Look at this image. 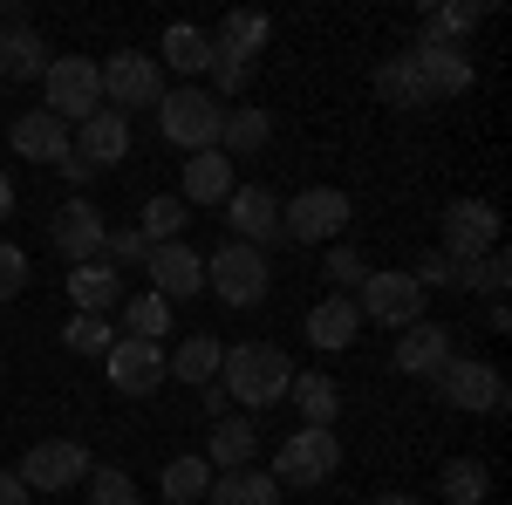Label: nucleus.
<instances>
[{
    "instance_id": "f257e3e1",
    "label": "nucleus",
    "mask_w": 512,
    "mask_h": 505,
    "mask_svg": "<svg viewBox=\"0 0 512 505\" xmlns=\"http://www.w3.org/2000/svg\"><path fill=\"white\" fill-rule=\"evenodd\" d=\"M219 383H226V396L246 403V410H274V403H287L294 362H287L274 342H239V349L219 355Z\"/></svg>"
},
{
    "instance_id": "f03ea898",
    "label": "nucleus",
    "mask_w": 512,
    "mask_h": 505,
    "mask_svg": "<svg viewBox=\"0 0 512 505\" xmlns=\"http://www.w3.org/2000/svg\"><path fill=\"white\" fill-rule=\"evenodd\" d=\"M158 123H164V137H171V144H178L185 157L219 151V123H226V103H219L205 82H185V89H164Z\"/></svg>"
},
{
    "instance_id": "7ed1b4c3",
    "label": "nucleus",
    "mask_w": 512,
    "mask_h": 505,
    "mask_svg": "<svg viewBox=\"0 0 512 505\" xmlns=\"http://www.w3.org/2000/svg\"><path fill=\"white\" fill-rule=\"evenodd\" d=\"M342 471V437L335 430H315V424H301L294 437H280V451H274V478L280 492H308V485H328Z\"/></svg>"
},
{
    "instance_id": "20e7f679",
    "label": "nucleus",
    "mask_w": 512,
    "mask_h": 505,
    "mask_svg": "<svg viewBox=\"0 0 512 505\" xmlns=\"http://www.w3.org/2000/svg\"><path fill=\"white\" fill-rule=\"evenodd\" d=\"M41 96H48V117L55 123H89L103 110V69L89 62V55H55L48 69H41Z\"/></svg>"
},
{
    "instance_id": "39448f33",
    "label": "nucleus",
    "mask_w": 512,
    "mask_h": 505,
    "mask_svg": "<svg viewBox=\"0 0 512 505\" xmlns=\"http://www.w3.org/2000/svg\"><path fill=\"white\" fill-rule=\"evenodd\" d=\"M205 287H212L226 308H260V301H267V287H274V267H267V253H260V246L226 239V246L205 260Z\"/></svg>"
},
{
    "instance_id": "423d86ee",
    "label": "nucleus",
    "mask_w": 512,
    "mask_h": 505,
    "mask_svg": "<svg viewBox=\"0 0 512 505\" xmlns=\"http://www.w3.org/2000/svg\"><path fill=\"white\" fill-rule=\"evenodd\" d=\"M403 69L417 103H444V96H465L472 89V48H451V41H410L403 48Z\"/></svg>"
},
{
    "instance_id": "0eeeda50",
    "label": "nucleus",
    "mask_w": 512,
    "mask_h": 505,
    "mask_svg": "<svg viewBox=\"0 0 512 505\" xmlns=\"http://www.w3.org/2000/svg\"><path fill=\"white\" fill-rule=\"evenodd\" d=\"M349 219H355V205L342 185H308L294 205H280V233L301 239V246H335L349 233Z\"/></svg>"
},
{
    "instance_id": "6e6552de",
    "label": "nucleus",
    "mask_w": 512,
    "mask_h": 505,
    "mask_svg": "<svg viewBox=\"0 0 512 505\" xmlns=\"http://www.w3.org/2000/svg\"><path fill=\"white\" fill-rule=\"evenodd\" d=\"M431 383L451 410H472V417H499V410H506V376H499L492 362H478V355H451Z\"/></svg>"
},
{
    "instance_id": "1a4fd4ad",
    "label": "nucleus",
    "mask_w": 512,
    "mask_h": 505,
    "mask_svg": "<svg viewBox=\"0 0 512 505\" xmlns=\"http://www.w3.org/2000/svg\"><path fill=\"white\" fill-rule=\"evenodd\" d=\"M96 69H103V96L117 103V117H123V110H158V103H164L158 55H144V48H117V55L96 62Z\"/></svg>"
},
{
    "instance_id": "9d476101",
    "label": "nucleus",
    "mask_w": 512,
    "mask_h": 505,
    "mask_svg": "<svg viewBox=\"0 0 512 505\" xmlns=\"http://www.w3.org/2000/svg\"><path fill=\"white\" fill-rule=\"evenodd\" d=\"M499 246V205L492 198H458L451 212H444V260L451 267H472L478 253H492Z\"/></svg>"
},
{
    "instance_id": "9b49d317",
    "label": "nucleus",
    "mask_w": 512,
    "mask_h": 505,
    "mask_svg": "<svg viewBox=\"0 0 512 505\" xmlns=\"http://www.w3.org/2000/svg\"><path fill=\"white\" fill-rule=\"evenodd\" d=\"M14 478L28 492H69V485L89 478V451H82L76 437H41V444H28V458H21Z\"/></svg>"
},
{
    "instance_id": "f8f14e48",
    "label": "nucleus",
    "mask_w": 512,
    "mask_h": 505,
    "mask_svg": "<svg viewBox=\"0 0 512 505\" xmlns=\"http://www.w3.org/2000/svg\"><path fill=\"white\" fill-rule=\"evenodd\" d=\"M424 301H431V294H424L410 273H369V280H362V308L355 314H369V321H383V328L403 335V328L424 321Z\"/></svg>"
},
{
    "instance_id": "ddd939ff",
    "label": "nucleus",
    "mask_w": 512,
    "mask_h": 505,
    "mask_svg": "<svg viewBox=\"0 0 512 505\" xmlns=\"http://www.w3.org/2000/svg\"><path fill=\"white\" fill-rule=\"evenodd\" d=\"M103 369H110V383L123 396H158L171 383V369H164V342H137V335H117L110 355H103Z\"/></svg>"
},
{
    "instance_id": "4468645a",
    "label": "nucleus",
    "mask_w": 512,
    "mask_h": 505,
    "mask_svg": "<svg viewBox=\"0 0 512 505\" xmlns=\"http://www.w3.org/2000/svg\"><path fill=\"white\" fill-rule=\"evenodd\" d=\"M48 239H55V253H62L69 267H89V260H103V239H110V226H103V212H96L89 198H69V205L55 212Z\"/></svg>"
},
{
    "instance_id": "2eb2a0df",
    "label": "nucleus",
    "mask_w": 512,
    "mask_h": 505,
    "mask_svg": "<svg viewBox=\"0 0 512 505\" xmlns=\"http://www.w3.org/2000/svg\"><path fill=\"white\" fill-rule=\"evenodd\" d=\"M226 226H233V239L239 246H274V239H287L280 233V198L267 192V185H233V198H226Z\"/></svg>"
},
{
    "instance_id": "dca6fc26",
    "label": "nucleus",
    "mask_w": 512,
    "mask_h": 505,
    "mask_svg": "<svg viewBox=\"0 0 512 505\" xmlns=\"http://www.w3.org/2000/svg\"><path fill=\"white\" fill-rule=\"evenodd\" d=\"M144 280H151V294H164V301H192L198 287H205V260H198L185 239H171V246H151L144 253Z\"/></svg>"
},
{
    "instance_id": "f3484780",
    "label": "nucleus",
    "mask_w": 512,
    "mask_h": 505,
    "mask_svg": "<svg viewBox=\"0 0 512 505\" xmlns=\"http://www.w3.org/2000/svg\"><path fill=\"white\" fill-rule=\"evenodd\" d=\"M7 144H14L21 157H35V164H55V171H62V164L76 157V130H69V123H55L48 110H28V117H14Z\"/></svg>"
},
{
    "instance_id": "a211bd4d",
    "label": "nucleus",
    "mask_w": 512,
    "mask_h": 505,
    "mask_svg": "<svg viewBox=\"0 0 512 505\" xmlns=\"http://www.w3.org/2000/svg\"><path fill=\"white\" fill-rule=\"evenodd\" d=\"M130 157V117L117 110H96L89 123H76V164L82 171H110Z\"/></svg>"
},
{
    "instance_id": "6ab92c4d",
    "label": "nucleus",
    "mask_w": 512,
    "mask_h": 505,
    "mask_svg": "<svg viewBox=\"0 0 512 505\" xmlns=\"http://www.w3.org/2000/svg\"><path fill=\"white\" fill-rule=\"evenodd\" d=\"M451 355H458V349H451V328H437V321H417V328L396 335V369L417 376V383H431Z\"/></svg>"
},
{
    "instance_id": "aec40b11",
    "label": "nucleus",
    "mask_w": 512,
    "mask_h": 505,
    "mask_svg": "<svg viewBox=\"0 0 512 505\" xmlns=\"http://www.w3.org/2000/svg\"><path fill=\"white\" fill-rule=\"evenodd\" d=\"M41 69H48V48H41V35L7 7V28H0V82H35Z\"/></svg>"
},
{
    "instance_id": "412c9836",
    "label": "nucleus",
    "mask_w": 512,
    "mask_h": 505,
    "mask_svg": "<svg viewBox=\"0 0 512 505\" xmlns=\"http://www.w3.org/2000/svg\"><path fill=\"white\" fill-rule=\"evenodd\" d=\"M158 62H164V69H178L185 82H198L205 69H212V35L192 28V21H171L164 41H158Z\"/></svg>"
},
{
    "instance_id": "4be33fe9",
    "label": "nucleus",
    "mask_w": 512,
    "mask_h": 505,
    "mask_svg": "<svg viewBox=\"0 0 512 505\" xmlns=\"http://www.w3.org/2000/svg\"><path fill=\"white\" fill-rule=\"evenodd\" d=\"M233 185H239L233 157H226V151H198L192 164H185V192H178V198H185V205H226Z\"/></svg>"
},
{
    "instance_id": "5701e85b",
    "label": "nucleus",
    "mask_w": 512,
    "mask_h": 505,
    "mask_svg": "<svg viewBox=\"0 0 512 505\" xmlns=\"http://www.w3.org/2000/svg\"><path fill=\"white\" fill-rule=\"evenodd\" d=\"M355 335H362V314H355L349 294H328V301L308 308V342L315 349H349Z\"/></svg>"
},
{
    "instance_id": "b1692460",
    "label": "nucleus",
    "mask_w": 512,
    "mask_h": 505,
    "mask_svg": "<svg viewBox=\"0 0 512 505\" xmlns=\"http://www.w3.org/2000/svg\"><path fill=\"white\" fill-rule=\"evenodd\" d=\"M69 301H76V314H110V308H123V273L103 267V260H89V267L69 273Z\"/></svg>"
},
{
    "instance_id": "393cba45",
    "label": "nucleus",
    "mask_w": 512,
    "mask_h": 505,
    "mask_svg": "<svg viewBox=\"0 0 512 505\" xmlns=\"http://www.w3.org/2000/svg\"><path fill=\"white\" fill-rule=\"evenodd\" d=\"M287 403L301 410V424H315V430H335V417H342V389H335V376H294L287 383Z\"/></svg>"
},
{
    "instance_id": "a878e982",
    "label": "nucleus",
    "mask_w": 512,
    "mask_h": 505,
    "mask_svg": "<svg viewBox=\"0 0 512 505\" xmlns=\"http://www.w3.org/2000/svg\"><path fill=\"white\" fill-rule=\"evenodd\" d=\"M267 35H274V21H267L260 7H233V14L219 21L212 48H219V55H239V62H253V55L267 48Z\"/></svg>"
},
{
    "instance_id": "bb28decb",
    "label": "nucleus",
    "mask_w": 512,
    "mask_h": 505,
    "mask_svg": "<svg viewBox=\"0 0 512 505\" xmlns=\"http://www.w3.org/2000/svg\"><path fill=\"white\" fill-rule=\"evenodd\" d=\"M267 137H274L267 110H253V103H226V123H219V151H226V157L267 151Z\"/></svg>"
},
{
    "instance_id": "cd10ccee",
    "label": "nucleus",
    "mask_w": 512,
    "mask_h": 505,
    "mask_svg": "<svg viewBox=\"0 0 512 505\" xmlns=\"http://www.w3.org/2000/svg\"><path fill=\"white\" fill-rule=\"evenodd\" d=\"M253 417H219L212 424V444H205V465L212 471H246L253 465Z\"/></svg>"
},
{
    "instance_id": "c85d7f7f",
    "label": "nucleus",
    "mask_w": 512,
    "mask_h": 505,
    "mask_svg": "<svg viewBox=\"0 0 512 505\" xmlns=\"http://www.w3.org/2000/svg\"><path fill=\"white\" fill-rule=\"evenodd\" d=\"M205 505H280V485L267 478V471H212V492H205Z\"/></svg>"
},
{
    "instance_id": "c756f323",
    "label": "nucleus",
    "mask_w": 512,
    "mask_h": 505,
    "mask_svg": "<svg viewBox=\"0 0 512 505\" xmlns=\"http://www.w3.org/2000/svg\"><path fill=\"white\" fill-rule=\"evenodd\" d=\"M219 342H212V335H185V342H178V349L164 355V369H171V376H178V383H219Z\"/></svg>"
},
{
    "instance_id": "7c9ffc66",
    "label": "nucleus",
    "mask_w": 512,
    "mask_h": 505,
    "mask_svg": "<svg viewBox=\"0 0 512 505\" xmlns=\"http://www.w3.org/2000/svg\"><path fill=\"white\" fill-rule=\"evenodd\" d=\"M185 219H192V205L178 192H158V198H144V219H137V239L144 246H171V239L185 233Z\"/></svg>"
},
{
    "instance_id": "2f4dec72",
    "label": "nucleus",
    "mask_w": 512,
    "mask_h": 505,
    "mask_svg": "<svg viewBox=\"0 0 512 505\" xmlns=\"http://www.w3.org/2000/svg\"><path fill=\"white\" fill-rule=\"evenodd\" d=\"M158 492H164L171 505H198L205 492H212V465H205L198 451H185V458H171V465H164Z\"/></svg>"
},
{
    "instance_id": "473e14b6",
    "label": "nucleus",
    "mask_w": 512,
    "mask_h": 505,
    "mask_svg": "<svg viewBox=\"0 0 512 505\" xmlns=\"http://www.w3.org/2000/svg\"><path fill=\"white\" fill-rule=\"evenodd\" d=\"M478 21H485L478 0H451V7H431V14H424L417 41H451V48H465V35H472Z\"/></svg>"
},
{
    "instance_id": "72a5a7b5",
    "label": "nucleus",
    "mask_w": 512,
    "mask_h": 505,
    "mask_svg": "<svg viewBox=\"0 0 512 505\" xmlns=\"http://www.w3.org/2000/svg\"><path fill=\"white\" fill-rule=\"evenodd\" d=\"M437 492L451 505H485L492 499V471L478 465V458H451V465L437 471Z\"/></svg>"
},
{
    "instance_id": "f704fd0d",
    "label": "nucleus",
    "mask_w": 512,
    "mask_h": 505,
    "mask_svg": "<svg viewBox=\"0 0 512 505\" xmlns=\"http://www.w3.org/2000/svg\"><path fill=\"white\" fill-rule=\"evenodd\" d=\"M164 328H171V301L164 294H123V335H137V342H164Z\"/></svg>"
},
{
    "instance_id": "c9c22d12",
    "label": "nucleus",
    "mask_w": 512,
    "mask_h": 505,
    "mask_svg": "<svg viewBox=\"0 0 512 505\" xmlns=\"http://www.w3.org/2000/svg\"><path fill=\"white\" fill-rule=\"evenodd\" d=\"M458 287H465V294H485V301H506V287H512L506 246H492V253H478L472 267H458Z\"/></svg>"
},
{
    "instance_id": "e433bc0d",
    "label": "nucleus",
    "mask_w": 512,
    "mask_h": 505,
    "mask_svg": "<svg viewBox=\"0 0 512 505\" xmlns=\"http://www.w3.org/2000/svg\"><path fill=\"white\" fill-rule=\"evenodd\" d=\"M110 321L103 314H69V328H62V349H76V355H110Z\"/></svg>"
},
{
    "instance_id": "4c0bfd02",
    "label": "nucleus",
    "mask_w": 512,
    "mask_h": 505,
    "mask_svg": "<svg viewBox=\"0 0 512 505\" xmlns=\"http://www.w3.org/2000/svg\"><path fill=\"white\" fill-rule=\"evenodd\" d=\"M321 280L349 294V287H362V280H369V267H362V253H355V246H342V239H335V246H328V260H321Z\"/></svg>"
},
{
    "instance_id": "58836bf2",
    "label": "nucleus",
    "mask_w": 512,
    "mask_h": 505,
    "mask_svg": "<svg viewBox=\"0 0 512 505\" xmlns=\"http://www.w3.org/2000/svg\"><path fill=\"white\" fill-rule=\"evenodd\" d=\"M89 505H137V485H130V471L96 465V471H89Z\"/></svg>"
},
{
    "instance_id": "ea45409f",
    "label": "nucleus",
    "mask_w": 512,
    "mask_h": 505,
    "mask_svg": "<svg viewBox=\"0 0 512 505\" xmlns=\"http://www.w3.org/2000/svg\"><path fill=\"white\" fill-rule=\"evenodd\" d=\"M205 76H212V96H219V103H233L239 89L253 82V62H239V55H219V48H212V69H205Z\"/></svg>"
},
{
    "instance_id": "a19ab883",
    "label": "nucleus",
    "mask_w": 512,
    "mask_h": 505,
    "mask_svg": "<svg viewBox=\"0 0 512 505\" xmlns=\"http://www.w3.org/2000/svg\"><path fill=\"white\" fill-rule=\"evenodd\" d=\"M376 96H383V103H396V110H424V103H417V89H410V69H403V55H390V62L376 69Z\"/></svg>"
},
{
    "instance_id": "79ce46f5",
    "label": "nucleus",
    "mask_w": 512,
    "mask_h": 505,
    "mask_svg": "<svg viewBox=\"0 0 512 505\" xmlns=\"http://www.w3.org/2000/svg\"><path fill=\"white\" fill-rule=\"evenodd\" d=\"M21 287H28V253H21L14 239H0V308H7Z\"/></svg>"
},
{
    "instance_id": "37998d69",
    "label": "nucleus",
    "mask_w": 512,
    "mask_h": 505,
    "mask_svg": "<svg viewBox=\"0 0 512 505\" xmlns=\"http://www.w3.org/2000/svg\"><path fill=\"white\" fill-rule=\"evenodd\" d=\"M144 253H151V246H144V239H137V226H123V233H110L103 239V267H137V260H144Z\"/></svg>"
},
{
    "instance_id": "c03bdc74",
    "label": "nucleus",
    "mask_w": 512,
    "mask_h": 505,
    "mask_svg": "<svg viewBox=\"0 0 512 505\" xmlns=\"http://www.w3.org/2000/svg\"><path fill=\"white\" fill-rule=\"evenodd\" d=\"M410 280H417V287H424V294H437V287H458V267H451V260H444V253H424V260H417V267H410Z\"/></svg>"
},
{
    "instance_id": "a18cd8bd",
    "label": "nucleus",
    "mask_w": 512,
    "mask_h": 505,
    "mask_svg": "<svg viewBox=\"0 0 512 505\" xmlns=\"http://www.w3.org/2000/svg\"><path fill=\"white\" fill-rule=\"evenodd\" d=\"M198 403H205V417L219 424V417H233V396H226V383H198Z\"/></svg>"
},
{
    "instance_id": "49530a36",
    "label": "nucleus",
    "mask_w": 512,
    "mask_h": 505,
    "mask_svg": "<svg viewBox=\"0 0 512 505\" xmlns=\"http://www.w3.org/2000/svg\"><path fill=\"white\" fill-rule=\"evenodd\" d=\"M0 505H28V485L14 471H0Z\"/></svg>"
},
{
    "instance_id": "de8ad7c7",
    "label": "nucleus",
    "mask_w": 512,
    "mask_h": 505,
    "mask_svg": "<svg viewBox=\"0 0 512 505\" xmlns=\"http://www.w3.org/2000/svg\"><path fill=\"white\" fill-rule=\"evenodd\" d=\"M7 212H14V178L0 171V219H7Z\"/></svg>"
},
{
    "instance_id": "09e8293b",
    "label": "nucleus",
    "mask_w": 512,
    "mask_h": 505,
    "mask_svg": "<svg viewBox=\"0 0 512 505\" xmlns=\"http://www.w3.org/2000/svg\"><path fill=\"white\" fill-rule=\"evenodd\" d=\"M376 505H424V499H417V492H383Z\"/></svg>"
},
{
    "instance_id": "8fccbe9b",
    "label": "nucleus",
    "mask_w": 512,
    "mask_h": 505,
    "mask_svg": "<svg viewBox=\"0 0 512 505\" xmlns=\"http://www.w3.org/2000/svg\"><path fill=\"white\" fill-rule=\"evenodd\" d=\"M0 28H7V7H0Z\"/></svg>"
},
{
    "instance_id": "3c124183",
    "label": "nucleus",
    "mask_w": 512,
    "mask_h": 505,
    "mask_svg": "<svg viewBox=\"0 0 512 505\" xmlns=\"http://www.w3.org/2000/svg\"><path fill=\"white\" fill-rule=\"evenodd\" d=\"M0 369H7V355H0Z\"/></svg>"
}]
</instances>
